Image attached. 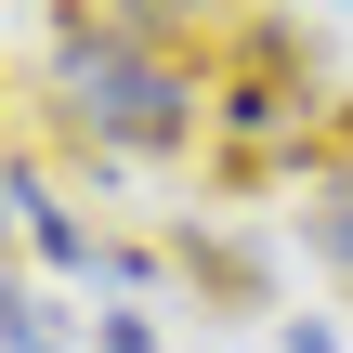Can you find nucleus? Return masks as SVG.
<instances>
[{"label": "nucleus", "mask_w": 353, "mask_h": 353, "mask_svg": "<svg viewBox=\"0 0 353 353\" xmlns=\"http://www.w3.org/2000/svg\"><path fill=\"white\" fill-rule=\"evenodd\" d=\"M170 275H183L210 314H275V262L236 249V236H196V223H183V236H170Z\"/></svg>", "instance_id": "f03ea898"}, {"label": "nucleus", "mask_w": 353, "mask_h": 353, "mask_svg": "<svg viewBox=\"0 0 353 353\" xmlns=\"http://www.w3.org/2000/svg\"><path fill=\"white\" fill-rule=\"evenodd\" d=\"M92 341H105V353H157V327H144V314H105Z\"/></svg>", "instance_id": "423d86ee"}, {"label": "nucleus", "mask_w": 353, "mask_h": 353, "mask_svg": "<svg viewBox=\"0 0 353 353\" xmlns=\"http://www.w3.org/2000/svg\"><path fill=\"white\" fill-rule=\"evenodd\" d=\"M288 183H301V196H353V92L288 131Z\"/></svg>", "instance_id": "7ed1b4c3"}, {"label": "nucleus", "mask_w": 353, "mask_h": 353, "mask_svg": "<svg viewBox=\"0 0 353 353\" xmlns=\"http://www.w3.org/2000/svg\"><path fill=\"white\" fill-rule=\"evenodd\" d=\"M301 249H314V262H341V275H353V196H314V210H301Z\"/></svg>", "instance_id": "39448f33"}, {"label": "nucleus", "mask_w": 353, "mask_h": 353, "mask_svg": "<svg viewBox=\"0 0 353 353\" xmlns=\"http://www.w3.org/2000/svg\"><path fill=\"white\" fill-rule=\"evenodd\" d=\"M210 118L236 131V144H262V131H301L314 118V39L288 26V13H236V39H223V65H210Z\"/></svg>", "instance_id": "f257e3e1"}, {"label": "nucleus", "mask_w": 353, "mask_h": 353, "mask_svg": "<svg viewBox=\"0 0 353 353\" xmlns=\"http://www.w3.org/2000/svg\"><path fill=\"white\" fill-rule=\"evenodd\" d=\"M0 353H65V341H52V301H39V288H13V301H0Z\"/></svg>", "instance_id": "20e7f679"}]
</instances>
